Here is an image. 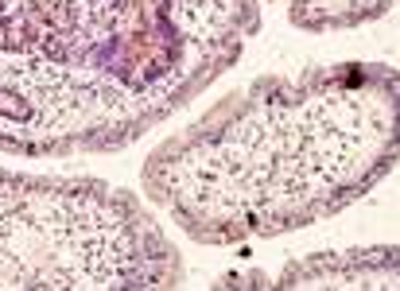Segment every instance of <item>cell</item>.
I'll return each instance as SVG.
<instances>
[{"mask_svg": "<svg viewBox=\"0 0 400 291\" xmlns=\"http://www.w3.org/2000/svg\"><path fill=\"white\" fill-rule=\"evenodd\" d=\"M400 160V74L381 62L256 78L156 148L144 190L195 241L229 245L311 226Z\"/></svg>", "mask_w": 400, "mask_h": 291, "instance_id": "obj_1", "label": "cell"}, {"mask_svg": "<svg viewBox=\"0 0 400 291\" xmlns=\"http://www.w3.org/2000/svg\"><path fill=\"white\" fill-rule=\"evenodd\" d=\"M179 256L132 194L0 171V287H175Z\"/></svg>", "mask_w": 400, "mask_h": 291, "instance_id": "obj_2", "label": "cell"}, {"mask_svg": "<svg viewBox=\"0 0 400 291\" xmlns=\"http://www.w3.org/2000/svg\"><path fill=\"white\" fill-rule=\"evenodd\" d=\"M272 287H357L389 291L400 287V248H346V253H315L284 264Z\"/></svg>", "mask_w": 400, "mask_h": 291, "instance_id": "obj_3", "label": "cell"}, {"mask_svg": "<svg viewBox=\"0 0 400 291\" xmlns=\"http://www.w3.org/2000/svg\"><path fill=\"white\" fill-rule=\"evenodd\" d=\"M393 0H291L288 20L299 31H342L389 12Z\"/></svg>", "mask_w": 400, "mask_h": 291, "instance_id": "obj_4", "label": "cell"}]
</instances>
